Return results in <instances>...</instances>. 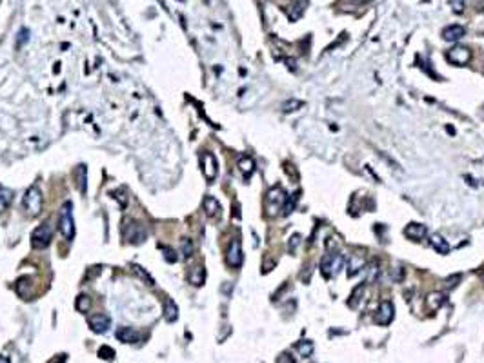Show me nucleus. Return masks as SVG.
Listing matches in <instances>:
<instances>
[{
    "instance_id": "nucleus-1",
    "label": "nucleus",
    "mask_w": 484,
    "mask_h": 363,
    "mask_svg": "<svg viewBox=\"0 0 484 363\" xmlns=\"http://www.w3.org/2000/svg\"><path fill=\"white\" fill-rule=\"evenodd\" d=\"M122 236L128 243H133V245H140L144 243L146 238L149 236V231L148 227L142 224V222H137V220H124V225H122Z\"/></svg>"
},
{
    "instance_id": "nucleus-2",
    "label": "nucleus",
    "mask_w": 484,
    "mask_h": 363,
    "mask_svg": "<svg viewBox=\"0 0 484 363\" xmlns=\"http://www.w3.org/2000/svg\"><path fill=\"white\" fill-rule=\"evenodd\" d=\"M42 206H44V196H42V191L37 187V185H31L24 198H22V207L28 214L29 218H35L42 212Z\"/></svg>"
},
{
    "instance_id": "nucleus-3",
    "label": "nucleus",
    "mask_w": 484,
    "mask_h": 363,
    "mask_svg": "<svg viewBox=\"0 0 484 363\" xmlns=\"http://www.w3.org/2000/svg\"><path fill=\"white\" fill-rule=\"evenodd\" d=\"M58 231L68 242L73 240L75 236V222H73V204L64 202V206L58 211Z\"/></svg>"
},
{
    "instance_id": "nucleus-4",
    "label": "nucleus",
    "mask_w": 484,
    "mask_h": 363,
    "mask_svg": "<svg viewBox=\"0 0 484 363\" xmlns=\"http://www.w3.org/2000/svg\"><path fill=\"white\" fill-rule=\"evenodd\" d=\"M344 265V256L340 253H330L326 254L322 261H320V273L324 278H333V276H337L340 273V269Z\"/></svg>"
},
{
    "instance_id": "nucleus-5",
    "label": "nucleus",
    "mask_w": 484,
    "mask_h": 363,
    "mask_svg": "<svg viewBox=\"0 0 484 363\" xmlns=\"http://www.w3.org/2000/svg\"><path fill=\"white\" fill-rule=\"evenodd\" d=\"M286 198L288 196H286V192H284V189L280 185L270 189L268 194H266V211H268V214L273 216V214H277V211H280L284 207V204H286Z\"/></svg>"
},
{
    "instance_id": "nucleus-6",
    "label": "nucleus",
    "mask_w": 484,
    "mask_h": 363,
    "mask_svg": "<svg viewBox=\"0 0 484 363\" xmlns=\"http://www.w3.org/2000/svg\"><path fill=\"white\" fill-rule=\"evenodd\" d=\"M53 240V229L49 224H42L31 233V245L33 249H46Z\"/></svg>"
},
{
    "instance_id": "nucleus-7",
    "label": "nucleus",
    "mask_w": 484,
    "mask_h": 363,
    "mask_svg": "<svg viewBox=\"0 0 484 363\" xmlns=\"http://www.w3.org/2000/svg\"><path fill=\"white\" fill-rule=\"evenodd\" d=\"M202 162V173L206 176L207 182H213L217 178V173H219V165H217V158L211 155V153H204L201 156Z\"/></svg>"
},
{
    "instance_id": "nucleus-8",
    "label": "nucleus",
    "mask_w": 484,
    "mask_h": 363,
    "mask_svg": "<svg viewBox=\"0 0 484 363\" xmlns=\"http://www.w3.org/2000/svg\"><path fill=\"white\" fill-rule=\"evenodd\" d=\"M448 56V60L451 64H455V66H466L471 58V51L468 48H464V46H455V48H451L446 53Z\"/></svg>"
},
{
    "instance_id": "nucleus-9",
    "label": "nucleus",
    "mask_w": 484,
    "mask_h": 363,
    "mask_svg": "<svg viewBox=\"0 0 484 363\" xmlns=\"http://www.w3.org/2000/svg\"><path fill=\"white\" fill-rule=\"evenodd\" d=\"M226 263L233 269L242 265V247H241V242L239 240H233L229 243L228 253H226Z\"/></svg>"
},
{
    "instance_id": "nucleus-10",
    "label": "nucleus",
    "mask_w": 484,
    "mask_h": 363,
    "mask_svg": "<svg viewBox=\"0 0 484 363\" xmlns=\"http://www.w3.org/2000/svg\"><path fill=\"white\" fill-rule=\"evenodd\" d=\"M88 323H90V329L93 330V332H97V334H104V332H108V329L111 327L110 316L102 314V312H100V314L90 316Z\"/></svg>"
},
{
    "instance_id": "nucleus-11",
    "label": "nucleus",
    "mask_w": 484,
    "mask_h": 363,
    "mask_svg": "<svg viewBox=\"0 0 484 363\" xmlns=\"http://www.w3.org/2000/svg\"><path fill=\"white\" fill-rule=\"evenodd\" d=\"M393 320V305L391 302H382L380 303L379 311H377V314H375V322L379 323V325H388V323Z\"/></svg>"
},
{
    "instance_id": "nucleus-12",
    "label": "nucleus",
    "mask_w": 484,
    "mask_h": 363,
    "mask_svg": "<svg viewBox=\"0 0 484 363\" xmlns=\"http://www.w3.org/2000/svg\"><path fill=\"white\" fill-rule=\"evenodd\" d=\"M464 33H466V29H464L463 26L451 24V26H446V28L443 29V38L446 42H457L463 38Z\"/></svg>"
},
{
    "instance_id": "nucleus-13",
    "label": "nucleus",
    "mask_w": 484,
    "mask_h": 363,
    "mask_svg": "<svg viewBox=\"0 0 484 363\" xmlns=\"http://www.w3.org/2000/svg\"><path fill=\"white\" fill-rule=\"evenodd\" d=\"M115 336H117L118 342L122 343H137L140 340V334L135 329H131V327H118Z\"/></svg>"
},
{
    "instance_id": "nucleus-14",
    "label": "nucleus",
    "mask_w": 484,
    "mask_h": 363,
    "mask_svg": "<svg viewBox=\"0 0 484 363\" xmlns=\"http://www.w3.org/2000/svg\"><path fill=\"white\" fill-rule=\"evenodd\" d=\"M444 302H446V294H444V293H439V291L429 293V294L426 296V307H428L431 312L439 311V309L444 305Z\"/></svg>"
},
{
    "instance_id": "nucleus-15",
    "label": "nucleus",
    "mask_w": 484,
    "mask_h": 363,
    "mask_svg": "<svg viewBox=\"0 0 484 363\" xmlns=\"http://www.w3.org/2000/svg\"><path fill=\"white\" fill-rule=\"evenodd\" d=\"M426 225H422V224H410L406 229H404V234L408 236V238H411V240H422L424 236H426Z\"/></svg>"
},
{
    "instance_id": "nucleus-16",
    "label": "nucleus",
    "mask_w": 484,
    "mask_h": 363,
    "mask_svg": "<svg viewBox=\"0 0 484 363\" xmlns=\"http://www.w3.org/2000/svg\"><path fill=\"white\" fill-rule=\"evenodd\" d=\"M187 280H189V283H193L195 287H201L202 283H204V280H206V271H204V267L195 265V267L189 269Z\"/></svg>"
},
{
    "instance_id": "nucleus-17",
    "label": "nucleus",
    "mask_w": 484,
    "mask_h": 363,
    "mask_svg": "<svg viewBox=\"0 0 484 363\" xmlns=\"http://www.w3.org/2000/svg\"><path fill=\"white\" fill-rule=\"evenodd\" d=\"M204 211H206V214L209 218H215V216L221 214V204L213 196H206L204 198Z\"/></svg>"
},
{
    "instance_id": "nucleus-18",
    "label": "nucleus",
    "mask_w": 484,
    "mask_h": 363,
    "mask_svg": "<svg viewBox=\"0 0 484 363\" xmlns=\"http://www.w3.org/2000/svg\"><path fill=\"white\" fill-rule=\"evenodd\" d=\"M164 318L168 323L177 322V318H179V307L173 300H166V303H164Z\"/></svg>"
},
{
    "instance_id": "nucleus-19",
    "label": "nucleus",
    "mask_w": 484,
    "mask_h": 363,
    "mask_svg": "<svg viewBox=\"0 0 484 363\" xmlns=\"http://www.w3.org/2000/svg\"><path fill=\"white\" fill-rule=\"evenodd\" d=\"M366 267V260L359 256V254H353L352 260H350V265H348V276H353V274H357L360 269Z\"/></svg>"
},
{
    "instance_id": "nucleus-20",
    "label": "nucleus",
    "mask_w": 484,
    "mask_h": 363,
    "mask_svg": "<svg viewBox=\"0 0 484 363\" xmlns=\"http://www.w3.org/2000/svg\"><path fill=\"white\" fill-rule=\"evenodd\" d=\"M429 243H431V247L435 249L437 253H441V254H448L449 253L448 242L444 240L443 236H439V234H433V236L429 238Z\"/></svg>"
},
{
    "instance_id": "nucleus-21",
    "label": "nucleus",
    "mask_w": 484,
    "mask_h": 363,
    "mask_svg": "<svg viewBox=\"0 0 484 363\" xmlns=\"http://www.w3.org/2000/svg\"><path fill=\"white\" fill-rule=\"evenodd\" d=\"M364 291H366V281H362V283H359L357 287L353 289L348 305H350V307H357L360 303V300H362V296H364Z\"/></svg>"
},
{
    "instance_id": "nucleus-22",
    "label": "nucleus",
    "mask_w": 484,
    "mask_h": 363,
    "mask_svg": "<svg viewBox=\"0 0 484 363\" xmlns=\"http://www.w3.org/2000/svg\"><path fill=\"white\" fill-rule=\"evenodd\" d=\"M239 169H241L242 174L248 178L249 174L255 171V162L251 160V156H242L241 160H239Z\"/></svg>"
},
{
    "instance_id": "nucleus-23",
    "label": "nucleus",
    "mask_w": 484,
    "mask_h": 363,
    "mask_svg": "<svg viewBox=\"0 0 484 363\" xmlns=\"http://www.w3.org/2000/svg\"><path fill=\"white\" fill-rule=\"evenodd\" d=\"M11 198H13V192L6 189V187H2L0 185V212H4L9 207L11 204Z\"/></svg>"
},
{
    "instance_id": "nucleus-24",
    "label": "nucleus",
    "mask_w": 484,
    "mask_h": 363,
    "mask_svg": "<svg viewBox=\"0 0 484 363\" xmlns=\"http://www.w3.org/2000/svg\"><path fill=\"white\" fill-rule=\"evenodd\" d=\"M75 307H76L78 312H88V311L91 309V298L88 294H80L78 298H76Z\"/></svg>"
},
{
    "instance_id": "nucleus-25",
    "label": "nucleus",
    "mask_w": 484,
    "mask_h": 363,
    "mask_svg": "<svg viewBox=\"0 0 484 363\" xmlns=\"http://www.w3.org/2000/svg\"><path fill=\"white\" fill-rule=\"evenodd\" d=\"M75 176H76V185H78V191L84 192L86 191V167L84 165H78L75 169Z\"/></svg>"
},
{
    "instance_id": "nucleus-26",
    "label": "nucleus",
    "mask_w": 484,
    "mask_h": 363,
    "mask_svg": "<svg viewBox=\"0 0 484 363\" xmlns=\"http://www.w3.org/2000/svg\"><path fill=\"white\" fill-rule=\"evenodd\" d=\"M180 254H182L184 260L191 258V254H193V243H191L189 238H182V242H180Z\"/></svg>"
},
{
    "instance_id": "nucleus-27",
    "label": "nucleus",
    "mask_w": 484,
    "mask_h": 363,
    "mask_svg": "<svg viewBox=\"0 0 484 363\" xmlns=\"http://www.w3.org/2000/svg\"><path fill=\"white\" fill-rule=\"evenodd\" d=\"M368 278H366V281L368 283H373L375 280H377V276H379V261H372V263H368Z\"/></svg>"
},
{
    "instance_id": "nucleus-28",
    "label": "nucleus",
    "mask_w": 484,
    "mask_h": 363,
    "mask_svg": "<svg viewBox=\"0 0 484 363\" xmlns=\"http://www.w3.org/2000/svg\"><path fill=\"white\" fill-rule=\"evenodd\" d=\"M298 107H302V102L300 100H295V98H291V100H286L282 104V111L284 113H293V111H297Z\"/></svg>"
},
{
    "instance_id": "nucleus-29",
    "label": "nucleus",
    "mask_w": 484,
    "mask_h": 363,
    "mask_svg": "<svg viewBox=\"0 0 484 363\" xmlns=\"http://www.w3.org/2000/svg\"><path fill=\"white\" fill-rule=\"evenodd\" d=\"M162 253H164V260L168 263H175V261L179 260V256H177V253L173 251L171 247H162Z\"/></svg>"
},
{
    "instance_id": "nucleus-30",
    "label": "nucleus",
    "mask_w": 484,
    "mask_h": 363,
    "mask_svg": "<svg viewBox=\"0 0 484 363\" xmlns=\"http://www.w3.org/2000/svg\"><path fill=\"white\" fill-rule=\"evenodd\" d=\"M297 206V194H291L290 198H286V204H284V214H290L293 209Z\"/></svg>"
},
{
    "instance_id": "nucleus-31",
    "label": "nucleus",
    "mask_w": 484,
    "mask_h": 363,
    "mask_svg": "<svg viewBox=\"0 0 484 363\" xmlns=\"http://www.w3.org/2000/svg\"><path fill=\"white\" fill-rule=\"evenodd\" d=\"M297 350H298V352H300V354H302V356H310V354H311V350H313V343H311V342H300V343H298V345H297Z\"/></svg>"
},
{
    "instance_id": "nucleus-32",
    "label": "nucleus",
    "mask_w": 484,
    "mask_h": 363,
    "mask_svg": "<svg viewBox=\"0 0 484 363\" xmlns=\"http://www.w3.org/2000/svg\"><path fill=\"white\" fill-rule=\"evenodd\" d=\"M98 356L104 358V360H113V356H115V350L111 349V347H108V345H102V347L98 349Z\"/></svg>"
},
{
    "instance_id": "nucleus-33",
    "label": "nucleus",
    "mask_w": 484,
    "mask_h": 363,
    "mask_svg": "<svg viewBox=\"0 0 484 363\" xmlns=\"http://www.w3.org/2000/svg\"><path fill=\"white\" fill-rule=\"evenodd\" d=\"M28 40H29V31L26 28H22L19 31V36H17V48H22Z\"/></svg>"
},
{
    "instance_id": "nucleus-34",
    "label": "nucleus",
    "mask_w": 484,
    "mask_h": 363,
    "mask_svg": "<svg viewBox=\"0 0 484 363\" xmlns=\"http://www.w3.org/2000/svg\"><path fill=\"white\" fill-rule=\"evenodd\" d=\"M449 4H451V9L455 13H463L464 11V0H449Z\"/></svg>"
},
{
    "instance_id": "nucleus-35",
    "label": "nucleus",
    "mask_w": 484,
    "mask_h": 363,
    "mask_svg": "<svg viewBox=\"0 0 484 363\" xmlns=\"http://www.w3.org/2000/svg\"><path fill=\"white\" fill-rule=\"evenodd\" d=\"M133 271H135V273H137L138 276L142 278V280H144V278H146L149 285H153V278H151V276H149V274H148V273H146V271H140V267H137V265H133Z\"/></svg>"
},
{
    "instance_id": "nucleus-36",
    "label": "nucleus",
    "mask_w": 484,
    "mask_h": 363,
    "mask_svg": "<svg viewBox=\"0 0 484 363\" xmlns=\"http://www.w3.org/2000/svg\"><path fill=\"white\" fill-rule=\"evenodd\" d=\"M298 243H300V234H293V236L290 238V251H293Z\"/></svg>"
},
{
    "instance_id": "nucleus-37",
    "label": "nucleus",
    "mask_w": 484,
    "mask_h": 363,
    "mask_svg": "<svg viewBox=\"0 0 484 363\" xmlns=\"http://www.w3.org/2000/svg\"><path fill=\"white\" fill-rule=\"evenodd\" d=\"M277 363H295V362H293V358H291L290 354L284 352V354H280V358L277 360Z\"/></svg>"
},
{
    "instance_id": "nucleus-38",
    "label": "nucleus",
    "mask_w": 484,
    "mask_h": 363,
    "mask_svg": "<svg viewBox=\"0 0 484 363\" xmlns=\"http://www.w3.org/2000/svg\"><path fill=\"white\" fill-rule=\"evenodd\" d=\"M402 274H404V273H402V269L399 267V273H397V271H395V273H393V280L401 281V280H402Z\"/></svg>"
},
{
    "instance_id": "nucleus-39",
    "label": "nucleus",
    "mask_w": 484,
    "mask_h": 363,
    "mask_svg": "<svg viewBox=\"0 0 484 363\" xmlns=\"http://www.w3.org/2000/svg\"><path fill=\"white\" fill-rule=\"evenodd\" d=\"M0 363H9V360L6 356H0Z\"/></svg>"
}]
</instances>
